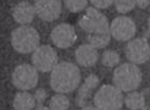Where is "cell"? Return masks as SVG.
<instances>
[{"instance_id": "1", "label": "cell", "mask_w": 150, "mask_h": 110, "mask_svg": "<svg viewBox=\"0 0 150 110\" xmlns=\"http://www.w3.org/2000/svg\"><path fill=\"white\" fill-rule=\"evenodd\" d=\"M79 26L86 35L90 44L103 49L109 44L111 34L107 17L96 8H88L84 15L79 20Z\"/></svg>"}, {"instance_id": "2", "label": "cell", "mask_w": 150, "mask_h": 110, "mask_svg": "<svg viewBox=\"0 0 150 110\" xmlns=\"http://www.w3.org/2000/svg\"><path fill=\"white\" fill-rule=\"evenodd\" d=\"M81 75L78 66L69 62H61L51 71L50 84L56 93L74 92L80 84Z\"/></svg>"}, {"instance_id": "3", "label": "cell", "mask_w": 150, "mask_h": 110, "mask_svg": "<svg viewBox=\"0 0 150 110\" xmlns=\"http://www.w3.org/2000/svg\"><path fill=\"white\" fill-rule=\"evenodd\" d=\"M143 75L139 67L133 63H124L113 72V84L122 92H133L140 85Z\"/></svg>"}, {"instance_id": "4", "label": "cell", "mask_w": 150, "mask_h": 110, "mask_svg": "<svg viewBox=\"0 0 150 110\" xmlns=\"http://www.w3.org/2000/svg\"><path fill=\"white\" fill-rule=\"evenodd\" d=\"M11 44L18 53H31L40 47V36L34 27L28 25H22L12 31Z\"/></svg>"}, {"instance_id": "5", "label": "cell", "mask_w": 150, "mask_h": 110, "mask_svg": "<svg viewBox=\"0 0 150 110\" xmlns=\"http://www.w3.org/2000/svg\"><path fill=\"white\" fill-rule=\"evenodd\" d=\"M94 105L98 110H120L124 103L122 91L116 85L106 84L96 92Z\"/></svg>"}, {"instance_id": "6", "label": "cell", "mask_w": 150, "mask_h": 110, "mask_svg": "<svg viewBox=\"0 0 150 110\" xmlns=\"http://www.w3.org/2000/svg\"><path fill=\"white\" fill-rule=\"evenodd\" d=\"M38 70L34 65L22 64L15 67L12 72V83L22 91H28L36 87L38 84Z\"/></svg>"}, {"instance_id": "7", "label": "cell", "mask_w": 150, "mask_h": 110, "mask_svg": "<svg viewBox=\"0 0 150 110\" xmlns=\"http://www.w3.org/2000/svg\"><path fill=\"white\" fill-rule=\"evenodd\" d=\"M33 65L38 71H52L58 64V56L54 49L50 45H40L31 55Z\"/></svg>"}, {"instance_id": "8", "label": "cell", "mask_w": 150, "mask_h": 110, "mask_svg": "<svg viewBox=\"0 0 150 110\" xmlns=\"http://www.w3.org/2000/svg\"><path fill=\"white\" fill-rule=\"evenodd\" d=\"M126 59L135 65L144 64L150 59V45L146 38L131 40L125 48Z\"/></svg>"}, {"instance_id": "9", "label": "cell", "mask_w": 150, "mask_h": 110, "mask_svg": "<svg viewBox=\"0 0 150 110\" xmlns=\"http://www.w3.org/2000/svg\"><path fill=\"white\" fill-rule=\"evenodd\" d=\"M110 34L118 41H129L136 34V25L131 17L118 16L110 24Z\"/></svg>"}, {"instance_id": "10", "label": "cell", "mask_w": 150, "mask_h": 110, "mask_svg": "<svg viewBox=\"0 0 150 110\" xmlns=\"http://www.w3.org/2000/svg\"><path fill=\"white\" fill-rule=\"evenodd\" d=\"M51 40L53 44L59 49H67L71 47L77 41L75 28L67 23H62L55 26L51 31Z\"/></svg>"}, {"instance_id": "11", "label": "cell", "mask_w": 150, "mask_h": 110, "mask_svg": "<svg viewBox=\"0 0 150 110\" xmlns=\"http://www.w3.org/2000/svg\"><path fill=\"white\" fill-rule=\"evenodd\" d=\"M34 7L38 17L45 22L57 20L62 13L61 0H35Z\"/></svg>"}, {"instance_id": "12", "label": "cell", "mask_w": 150, "mask_h": 110, "mask_svg": "<svg viewBox=\"0 0 150 110\" xmlns=\"http://www.w3.org/2000/svg\"><path fill=\"white\" fill-rule=\"evenodd\" d=\"M99 79L98 77L94 75V73H91L89 76L85 78L84 83L82 85L79 86V90L77 92V97H76V104L77 106L82 108V107L89 105L88 102H89L90 97L92 95L93 90L95 89L96 86L98 85Z\"/></svg>"}, {"instance_id": "13", "label": "cell", "mask_w": 150, "mask_h": 110, "mask_svg": "<svg viewBox=\"0 0 150 110\" xmlns=\"http://www.w3.org/2000/svg\"><path fill=\"white\" fill-rule=\"evenodd\" d=\"M76 61L82 67H92L98 59V52L95 47L90 43L81 44L75 53Z\"/></svg>"}, {"instance_id": "14", "label": "cell", "mask_w": 150, "mask_h": 110, "mask_svg": "<svg viewBox=\"0 0 150 110\" xmlns=\"http://www.w3.org/2000/svg\"><path fill=\"white\" fill-rule=\"evenodd\" d=\"M36 15L35 7L28 1H21L13 8L12 16L14 21L21 25H28L34 21Z\"/></svg>"}, {"instance_id": "15", "label": "cell", "mask_w": 150, "mask_h": 110, "mask_svg": "<svg viewBox=\"0 0 150 110\" xmlns=\"http://www.w3.org/2000/svg\"><path fill=\"white\" fill-rule=\"evenodd\" d=\"M36 104L35 96L27 91L18 92L13 99V107L15 110H33Z\"/></svg>"}, {"instance_id": "16", "label": "cell", "mask_w": 150, "mask_h": 110, "mask_svg": "<svg viewBox=\"0 0 150 110\" xmlns=\"http://www.w3.org/2000/svg\"><path fill=\"white\" fill-rule=\"evenodd\" d=\"M145 96L142 92H130L124 98V103L130 110H140L145 106Z\"/></svg>"}, {"instance_id": "17", "label": "cell", "mask_w": 150, "mask_h": 110, "mask_svg": "<svg viewBox=\"0 0 150 110\" xmlns=\"http://www.w3.org/2000/svg\"><path fill=\"white\" fill-rule=\"evenodd\" d=\"M69 106H70L69 98L65 94L62 93H57L56 95H54L49 103V107L52 110H68Z\"/></svg>"}, {"instance_id": "18", "label": "cell", "mask_w": 150, "mask_h": 110, "mask_svg": "<svg viewBox=\"0 0 150 110\" xmlns=\"http://www.w3.org/2000/svg\"><path fill=\"white\" fill-rule=\"evenodd\" d=\"M102 63L106 67H115L120 63V55L116 51L107 50L103 53Z\"/></svg>"}, {"instance_id": "19", "label": "cell", "mask_w": 150, "mask_h": 110, "mask_svg": "<svg viewBox=\"0 0 150 110\" xmlns=\"http://www.w3.org/2000/svg\"><path fill=\"white\" fill-rule=\"evenodd\" d=\"M66 9L72 13L81 12L88 7V0H64Z\"/></svg>"}, {"instance_id": "20", "label": "cell", "mask_w": 150, "mask_h": 110, "mask_svg": "<svg viewBox=\"0 0 150 110\" xmlns=\"http://www.w3.org/2000/svg\"><path fill=\"white\" fill-rule=\"evenodd\" d=\"M136 6V0H115V8L120 13H127Z\"/></svg>"}, {"instance_id": "21", "label": "cell", "mask_w": 150, "mask_h": 110, "mask_svg": "<svg viewBox=\"0 0 150 110\" xmlns=\"http://www.w3.org/2000/svg\"><path fill=\"white\" fill-rule=\"evenodd\" d=\"M96 9H107L115 4V0H90Z\"/></svg>"}, {"instance_id": "22", "label": "cell", "mask_w": 150, "mask_h": 110, "mask_svg": "<svg viewBox=\"0 0 150 110\" xmlns=\"http://www.w3.org/2000/svg\"><path fill=\"white\" fill-rule=\"evenodd\" d=\"M35 99H36V103L38 105H42L45 103V99H47V96H48V93L45 92V90L43 89H38L34 94Z\"/></svg>"}, {"instance_id": "23", "label": "cell", "mask_w": 150, "mask_h": 110, "mask_svg": "<svg viewBox=\"0 0 150 110\" xmlns=\"http://www.w3.org/2000/svg\"><path fill=\"white\" fill-rule=\"evenodd\" d=\"M136 4L140 9H145L150 4V0H136Z\"/></svg>"}, {"instance_id": "24", "label": "cell", "mask_w": 150, "mask_h": 110, "mask_svg": "<svg viewBox=\"0 0 150 110\" xmlns=\"http://www.w3.org/2000/svg\"><path fill=\"white\" fill-rule=\"evenodd\" d=\"M81 110H98V109L96 108L95 105H94V106H93V105H86V106L82 107Z\"/></svg>"}, {"instance_id": "25", "label": "cell", "mask_w": 150, "mask_h": 110, "mask_svg": "<svg viewBox=\"0 0 150 110\" xmlns=\"http://www.w3.org/2000/svg\"><path fill=\"white\" fill-rule=\"evenodd\" d=\"M35 110H52L50 107H45V105H38Z\"/></svg>"}, {"instance_id": "26", "label": "cell", "mask_w": 150, "mask_h": 110, "mask_svg": "<svg viewBox=\"0 0 150 110\" xmlns=\"http://www.w3.org/2000/svg\"><path fill=\"white\" fill-rule=\"evenodd\" d=\"M147 34L150 35V17L148 18V21H147Z\"/></svg>"}, {"instance_id": "27", "label": "cell", "mask_w": 150, "mask_h": 110, "mask_svg": "<svg viewBox=\"0 0 150 110\" xmlns=\"http://www.w3.org/2000/svg\"><path fill=\"white\" fill-rule=\"evenodd\" d=\"M140 110H150V107H148V106H144Z\"/></svg>"}]
</instances>
